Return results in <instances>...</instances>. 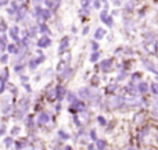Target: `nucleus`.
<instances>
[{
  "label": "nucleus",
  "instance_id": "obj_20",
  "mask_svg": "<svg viewBox=\"0 0 158 150\" xmlns=\"http://www.w3.org/2000/svg\"><path fill=\"white\" fill-rule=\"evenodd\" d=\"M4 89V84H3V79H0V92H3Z\"/></svg>",
  "mask_w": 158,
  "mask_h": 150
},
{
  "label": "nucleus",
  "instance_id": "obj_26",
  "mask_svg": "<svg viewBox=\"0 0 158 150\" xmlns=\"http://www.w3.org/2000/svg\"><path fill=\"white\" fill-rule=\"evenodd\" d=\"M6 142H7V143H6V145H7V146H8V145H11V139H7V140H6Z\"/></svg>",
  "mask_w": 158,
  "mask_h": 150
},
{
  "label": "nucleus",
  "instance_id": "obj_17",
  "mask_svg": "<svg viewBox=\"0 0 158 150\" xmlns=\"http://www.w3.org/2000/svg\"><path fill=\"white\" fill-rule=\"evenodd\" d=\"M40 118H42V122H47V121H49V117H47V114H42Z\"/></svg>",
  "mask_w": 158,
  "mask_h": 150
},
{
  "label": "nucleus",
  "instance_id": "obj_10",
  "mask_svg": "<svg viewBox=\"0 0 158 150\" xmlns=\"http://www.w3.org/2000/svg\"><path fill=\"white\" fill-rule=\"evenodd\" d=\"M42 61H43V58H42V57H40V58H38V60L31 61V66H29V67H31V68H36V67H38V64H39V63H42Z\"/></svg>",
  "mask_w": 158,
  "mask_h": 150
},
{
  "label": "nucleus",
  "instance_id": "obj_12",
  "mask_svg": "<svg viewBox=\"0 0 158 150\" xmlns=\"http://www.w3.org/2000/svg\"><path fill=\"white\" fill-rule=\"evenodd\" d=\"M98 57H100V53H98V52H94L92 56H90V61H97Z\"/></svg>",
  "mask_w": 158,
  "mask_h": 150
},
{
  "label": "nucleus",
  "instance_id": "obj_16",
  "mask_svg": "<svg viewBox=\"0 0 158 150\" xmlns=\"http://www.w3.org/2000/svg\"><path fill=\"white\" fill-rule=\"evenodd\" d=\"M17 31H18L17 28H13V29L10 31V35H11V38L13 39H17Z\"/></svg>",
  "mask_w": 158,
  "mask_h": 150
},
{
  "label": "nucleus",
  "instance_id": "obj_14",
  "mask_svg": "<svg viewBox=\"0 0 158 150\" xmlns=\"http://www.w3.org/2000/svg\"><path fill=\"white\" fill-rule=\"evenodd\" d=\"M133 7H135V4L132 2H129L128 4H125V10H128L129 13H131V11H133Z\"/></svg>",
  "mask_w": 158,
  "mask_h": 150
},
{
  "label": "nucleus",
  "instance_id": "obj_4",
  "mask_svg": "<svg viewBox=\"0 0 158 150\" xmlns=\"http://www.w3.org/2000/svg\"><path fill=\"white\" fill-rule=\"evenodd\" d=\"M106 33H107V31L104 29V28H97V29H96V32H94V38L100 41V39H103L104 36H106Z\"/></svg>",
  "mask_w": 158,
  "mask_h": 150
},
{
  "label": "nucleus",
  "instance_id": "obj_18",
  "mask_svg": "<svg viewBox=\"0 0 158 150\" xmlns=\"http://www.w3.org/2000/svg\"><path fill=\"white\" fill-rule=\"evenodd\" d=\"M8 52H13V53H15V52H17L15 46H14V45H10V46H8Z\"/></svg>",
  "mask_w": 158,
  "mask_h": 150
},
{
  "label": "nucleus",
  "instance_id": "obj_19",
  "mask_svg": "<svg viewBox=\"0 0 158 150\" xmlns=\"http://www.w3.org/2000/svg\"><path fill=\"white\" fill-rule=\"evenodd\" d=\"M81 3H82V6H83V7H87V6H89V3H90V0H81Z\"/></svg>",
  "mask_w": 158,
  "mask_h": 150
},
{
  "label": "nucleus",
  "instance_id": "obj_25",
  "mask_svg": "<svg viewBox=\"0 0 158 150\" xmlns=\"http://www.w3.org/2000/svg\"><path fill=\"white\" fill-rule=\"evenodd\" d=\"M92 47H93V49H97L98 46H97V43H93V45H92Z\"/></svg>",
  "mask_w": 158,
  "mask_h": 150
},
{
  "label": "nucleus",
  "instance_id": "obj_7",
  "mask_svg": "<svg viewBox=\"0 0 158 150\" xmlns=\"http://www.w3.org/2000/svg\"><path fill=\"white\" fill-rule=\"evenodd\" d=\"M150 90L158 97V82H153V84L150 85Z\"/></svg>",
  "mask_w": 158,
  "mask_h": 150
},
{
  "label": "nucleus",
  "instance_id": "obj_6",
  "mask_svg": "<svg viewBox=\"0 0 158 150\" xmlns=\"http://www.w3.org/2000/svg\"><path fill=\"white\" fill-rule=\"evenodd\" d=\"M64 93H65V89H64L63 86H58L57 90H56V96H57V99H63L64 97Z\"/></svg>",
  "mask_w": 158,
  "mask_h": 150
},
{
  "label": "nucleus",
  "instance_id": "obj_11",
  "mask_svg": "<svg viewBox=\"0 0 158 150\" xmlns=\"http://www.w3.org/2000/svg\"><path fill=\"white\" fill-rule=\"evenodd\" d=\"M96 145H97L98 150H104V149H106V142H104V140H97V143H96Z\"/></svg>",
  "mask_w": 158,
  "mask_h": 150
},
{
  "label": "nucleus",
  "instance_id": "obj_15",
  "mask_svg": "<svg viewBox=\"0 0 158 150\" xmlns=\"http://www.w3.org/2000/svg\"><path fill=\"white\" fill-rule=\"evenodd\" d=\"M97 121H98V124H100V125H106V124H107L106 118L101 117V115H100V117H97Z\"/></svg>",
  "mask_w": 158,
  "mask_h": 150
},
{
  "label": "nucleus",
  "instance_id": "obj_31",
  "mask_svg": "<svg viewBox=\"0 0 158 150\" xmlns=\"http://www.w3.org/2000/svg\"><path fill=\"white\" fill-rule=\"evenodd\" d=\"M67 150H71V148H67Z\"/></svg>",
  "mask_w": 158,
  "mask_h": 150
},
{
  "label": "nucleus",
  "instance_id": "obj_30",
  "mask_svg": "<svg viewBox=\"0 0 158 150\" xmlns=\"http://www.w3.org/2000/svg\"><path fill=\"white\" fill-rule=\"evenodd\" d=\"M156 109H157V111H158V104H157V106H156Z\"/></svg>",
  "mask_w": 158,
  "mask_h": 150
},
{
  "label": "nucleus",
  "instance_id": "obj_22",
  "mask_svg": "<svg viewBox=\"0 0 158 150\" xmlns=\"http://www.w3.org/2000/svg\"><path fill=\"white\" fill-rule=\"evenodd\" d=\"M40 29H42V32H47V28H46V27H43V25L40 27Z\"/></svg>",
  "mask_w": 158,
  "mask_h": 150
},
{
  "label": "nucleus",
  "instance_id": "obj_23",
  "mask_svg": "<svg viewBox=\"0 0 158 150\" xmlns=\"http://www.w3.org/2000/svg\"><path fill=\"white\" fill-rule=\"evenodd\" d=\"M6 61H7V56H3V57H2V63H6Z\"/></svg>",
  "mask_w": 158,
  "mask_h": 150
},
{
  "label": "nucleus",
  "instance_id": "obj_1",
  "mask_svg": "<svg viewBox=\"0 0 158 150\" xmlns=\"http://www.w3.org/2000/svg\"><path fill=\"white\" fill-rule=\"evenodd\" d=\"M143 67H144L147 71H150V72H154V74H158V71H157V68H156V64H153V61L151 60H147V58H143Z\"/></svg>",
  "mask_w": 158,
  "mask_h": 150
},
{
  "label": "nucleus",
  "instance_id": "obj_21",
  "mask_svg": "<svg viewBox=\"0 0 158 150\" xmlns=\"http://www.w3.org/2000/svg\"><path fill=\"white\" fill-rule=\"evenodd\" d=\"M112 3H114L115 6H119L121 4V0H112Z\"/></svg>",
  "mask_w": 158,
  "mask_h": 150
},
{
  "label": "nucleus",
  "instance_id": "obj_3",
  "mask_svg": "<svg viewBox=\"0 0 158 150\" xmlns=\"http://www.w3.org/2000/svg\"><path fill=\"white\" fill-rule=\"evenodd\" d=\"M100 68L103 70L104 72H108L112 68V60H111V58H107V60L101 61V64H100Z\"/></svg>",
  "mask_w": 158,
  "mask_h": 150
},
{
  "label": "nucleus",
  "instance_id": "obj_13",
  "mask_svg": "<svg viewBox=\"0 0 158 150\" xmlns=\"http://www.w3.org/2000/svg\"><path fill=\"white\" fill-rule=\"evenodd\" d=\"M67 46H68V38L65 36V38L61 41V47H60V50H63L64 47H67Z\"/></svg>",
  "mask_w": 158,
  "mask_h": 150
},
{
  "label": "nucleus",
  "instance_id": "obj_2",
  "mask_svg": "<svg viewBox=\"0 0 158 150\" xmlns=\"http://www.w3.org/2000/svg\"><path fill=\"white\" fill-rule=\"evenodd\" d=\"M148 89H150L148 82H146V81L137 82V92H139V95H146L148 92Z\"/></svg>",
  "mask_w": 158,
  "mask_h": 150
},
{
  "label": "nucleus",
  "instance_id": "obj_27",
  "mask_svg": "<svg viewBox=\"0 0 158 150\" xmlns=\"http://www.w3.org/2000/svg\"><path fill=\"white\" fill-rule=\"evenodd\" d=\"M4 134V128H0V135Z\"/></svg>",
  "mask_w": 158,
  "mask_h": 150
},
{
  "label": "nucleus",
  "instance_id": "obj_29",
  "mask_svg": "<svg viewBox=\"0 0 158 150\" xmlns=\"http://www.w3.org/2000/svg\"><path fill=\"white\" fill-rule=\"evenodd\" d=\"M128 150H136V149H133V148H129Z\"/></svg>",
  "mask_w": 158,
  "mask_h": 150
},
{
  "label": "nucleus",
  "instance_id": "obj_24",
  "mask_svg": "<svg viewBox=\"0 0 158 150\" xmlns=\"http://www.w3.org/2000/svg\"><path fill=\"white\" fill-rule=\"evenodd\" d=\"M87 32H89V28H85V29H83V35H86Z\"/></svg>",
  "mask_w": 158,
  "mask_h": 150
},
{
  "label": "nucleus",
  "instance_id": "obj_28",
  "mask_svg": "<svg viewBox=\"0 0 158 150\" xmlns=\"http://www.w3.org/2000/svg\"><path fill=\"white\" fill-rule=\"evenodd\" d=\"M89 150H94V149H93V146H89Z\"/></svg>",
  "mask_w": 158,
  "mask_h": 150
},
{
  "label": "nucleus",
  "instance_id": "obj_9",
  "mask_svg": "<svg viewBox=\"0 0 158 150\" xmlns=\"http://www.w3.org/2000/svg\"><path fill=\"white\" fill-rule=\"evenodd\" d=\"M132 82H136V81H140V79H142V72H133V75H132Z\"/></svg>",
  "mask_w": 158,
  "mask_h": 150
},
{
  "label": "nucleus",
  "instance_id": "obj_8",
  "mask_svg": "<svg viewBox=\"0 0 158 150\" xmlns=\"http://www.w3.org/2000/svg\"><path fill=\"white\" fill-rule=\"evenodd\" d=\"M103 22L106 25H108V27H112V25H114V21H112V17H110V15H107L106 18L103 19Z\"/></svg>",
  "mask_w": 158,
  "mask_h": 150
},
{
  "label": "nucleus",
  "instance_id": "obj_5",
  "mask_svg": "<svg viewBox=\"0 0 158 150\" xmlns=\"http://www.w3.org/2000/svg\"><path fill=\"white\" fill-rule=\"evenodd\" d=\"M39 46L40 47H47V46H50V39L47 38V36H43V38L39 41Z\"/></svg>",
  "mask_w": 158,
  "mask_h": 150
}]
</instances>
